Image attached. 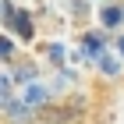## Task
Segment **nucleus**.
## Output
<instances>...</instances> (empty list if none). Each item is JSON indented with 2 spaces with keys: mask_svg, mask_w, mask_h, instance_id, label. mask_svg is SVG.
<instances>
[{
  "mask_svg": "<svg viewBox=\"0 0 124 124\" xmlns=\"http://www.w3.org/2000/svg\"><path fill=\"white\" fill-rule=\"evenodd\" d=\"M99 67H106L110 75H114V71H121V64H117V60L110 57V53H106V57H99Z\"/></svg>",
  "mask_w": 124,
  "mask_h": 124,
  "instance_id": "obj_4",
  "label": "nucleus"
},
{
  "mask_svg": "<svg viewBox=\"0 0 124 124\" xmlns=\"http://www.w3.org/2000/svg\"><path fill=\"white\" fill-rule=\"evenodd\" d=\"M32 78H36V64H32V60L14 64V82H21V85H25V82H32Z\"/></svg>",
  "mask_w": 124,
  "mask_h": 124,
  "instance_id": "obj_2",
  "label": "nucleus"
},
{
  "mask_svg": "<svg viewBox=\"0 0 124 124\" xmlns=\"http://www.w3.org/2000/svg\"><path fill=\"white\" fill-rule=\"evenodd\" d=\"M124 25V7L121 4H103L99 7V29H121Z\"/></svg>",
  "mask_w": 124,
  "mask_h": 124,
  "instance_id": "obj_1",
  "label": "nucleus"
},
{
  "mask_svg": "<svg viewBox=\"0 0 124 124\" xmlns=\"http://www.w3.org/2000/svg\"><path fill=\"white\" fill-rule=\"evenodd\" d=\"M0 60H14V43L7 36H0Z\"/></svg>",
  "mask_w": 124,
  "mask_h": 124,
  "instance_id": "obj_3",
  "label": "nucleus"
},
{
  "mask_svg": "<svg viewBox=\"0 0 124 124\" xmlns=\"http://www.w3.org/2000/svg\"><path fill=\"white\" fill-rule=\"evenodd\" d=\"M114 46H117V53L124 57V36H117V43H114Z\"/></svg>",
  "mask_w": 124,
  "mask_h": 124,
  "instance_id": "obj_5",
  "label": "nucleus"
}]
</instances>
